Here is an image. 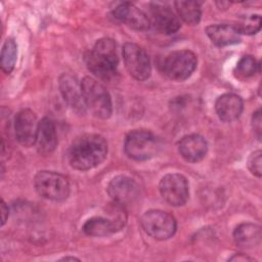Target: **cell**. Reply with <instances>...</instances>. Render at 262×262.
I'll return each mask as SVG.
<instances>
[{"label":"cell","instance_id":"cell-1","mask_svg":"<svg viewBox=\"0 0 262 262\" xmlns=\"http://www.w3.org/2000/svg\"><path fill=\"white\" fill-rule=\"evenodd\" d=\"M107 156V142L101 135L87 133L77 137L69 149L70 165L87 171L100 165Z\"/></svg>","mask_w":262,"mask_h":262},{"label":"cell","instance_id":"cell-2","mask_svg":"<svg viewBox=\"0 0 262 262\" xmlns=\"http://www.w3.org/2000/svg\"><path fill=\"white\" fill-rule=\"evenodd\" d=\"M85 62L88 70L97 78L108 80L117 72L119 56L117 44L111 38H101L86 53Z\"/></svg>","mask_w":262,"mask_h":262},{"label":"cell","instance_id":"cell-3","mask_svg":"<svg viewBox=\"0 0 262 262\" xmlns=\"http://www.w3.org/2000/svg\"><path fill=\"white\" fill-rule=\"evenodd\" d=\"M83 100L92 116L98 119H108L113 113V103L108 91L97 80L85 77L81 81Z\"/></svg>","mask_w":262,"mask_h":262},{"label":"cell","instance_id":"cell-4","mask_svg":"<svg viewBox=\"0 0 262 262\" xmlns=\"http://www.w3.org/2000/svg\"><path fill=\"white\" fill-rule=\"evenodd\" d=\"M161 144L157 136L148 130L136 129L130 131L125 138L126 155L135 161H146L154 158L160 150Z\"/></svg>","mask_w":262,"mask_h":262},{"label":"cell","instance_id":"cell-5","mask_svg":"<svg viewBox=\"0 0 262 262\" xmlns=\"http://www.w3.org/2000/svg\"><path fill=\"white\" fill-rule=\"evenodd\" d=\"M36 191L42 198L61 202L70 194V182L68 178L54 171H39L34 179Z\"/></svg>","mask_w":262,"mask_h":262},{"label":"cell","instance_id":"cell-6","mask_svg":"<svg viewBox=\"0 0 262 262\" xmlns=\"http://www.w3.org/2000/svg\"><path fill=\"white\" fill-rule=\"evenodd\" d=\"M143 230L152 238L165 241L172 237L177 223L173 215L162 210H148L140 218Z\"/></svg>","mask_w":262,"mask_h":262},{"label":"cell","instance_id":"cell-7","mask_svg":"<svg viewBox=\"0 0 262 262\" xmlns=\"http://www.w3.org/2000/svg\"><path fill=\"white\" fill-rule=\"evenodd\" d=\"M198 64L196 55L190 50L169 53L163 62V72L171 80L184 81L191 76Z\"/></svg>","mask_w":262,"mask_h":262},{"label":"cell","instance_id":"cell-8","mask_svg":"<svg viewBox=\"0 0 262 262\" xmlns=\"http://www.w3.org/2000/svg\"><path fill=\"white\" fill-rule=\"evenodd\" d=\"M123 59L125 68L134 79L144 81L150 76V59L146 51L139 45L127 42L123 46Z\"/></svg>","mask_w":262,"mask_h":262},{"label":"cell","instance_id":"cell-9","mask_svg":"<svg viewBox=\"0 0 262 262\" xmlns=\"http://www.w3.org/2000/svg\"><path fill=\"white\" fill-rule=\"evenodd\" d=\"M162 198L171 206H183L189 196V186L187 179L178 173L165 175L159 184Z\"/></svg>","mask_w":262,"mask_h":262},{"label":"cell","instance_id":"cell-10","mask_svg":"<svg viewBox=\"0 0 262 262\" xmlns=\"http://www.w3.org/2000/svg\"><path fill=\"white\" fill-rule=\"evenodd\" d=\"M106 190L113 200V203L122 207L135 203L140 195V187L138 183L126 175L114 177L110 181Z\"/></svg>","mask_w":262,"mask_h":262},{"label":"cell","instance_id":"cell-11","mask_svg":"<svg viewBox=\"0 0 262 262\" xmlns=\"http://www.w3.org/2000/svg\"><path fill=\"white\" fill-rule=\"evenodd\" d=\"M38 128L39 122L33 111L25 108L16 114L14 119V132L19 144L25 147L35 145Z\"/></svg>","mask_w":262,"mask_h":262},{"label":"cell","instance_id":"cell-12","mask_svg":"<svg viewBox=\"0 0 262 262\" xmlns=\"http://www.w3.org/2000/svg\"><path fill=\"white\" fill-rule=\"evenodd\" d=\"M149 10L150 26L158 32L165 35H171L180 29V18L168 5L154 2L150 3Z\"/></svg>","mask_w":262,"mask_h":262},{"label":"cell","instance_id":"cell-13","mask_svg":"<svg viewBox=\"0 0 262 262\" xmlns=\"http://www.w3.org/2000/svg\"><path fill=\"white\" fill-rule=\"evenodd\" d=\"M113 14L115 18L137 31H145L150 27V20L147 14L130 2L119 4L114 9Z\"/></svg>","mask_w":262,"mask_h":262},{"label":"cell","instance_id":"cell-14","mask_svg":"<svg viewBox=\"0 0 262 262\" xmlns=\"http://www.w3.org/2000/svg\"><path fill=\"white\" fill-rule=\"evenodd\" d=\"M59 89L64 101L77 114H84L86 106L83 100L81 83L69 74H62L59 77Z\"/></svg>","mask_w":262,"mask_h":262},{"label":"cell","instance_id":"cell-15","mask_svg":"<svg viewBox=\"0 0 262 262\" xmlns=\"http://www.w3.org/2000/svg\"><path fill=\"white\" fill-rule=\"evenodd\" d=\"M178 150L186 162L196 163L206 157L208 143L202 135L193 133L181 138L178 143Z\"/></svg>","mask_w":262,"mask_h":262},{"label":"cell","instance_id":"cell-16","mask_svg":"<svg viewBox=\"0 0 262 262\" xmlns=\"http://www.w3.org/2000/svg\"><path fill=\"white\" fill-rule=\"evenodd\" d=\"M35 145L37 151L42 156H48L54 151L57 145V133L55 124L50 118L45 117L39 122Z\"/></svg>","mask_w":262,"mask_h":262},{"label":"cell","instance_id":"cell-17","mask_svg":"<svg viewBox=\"0 0 262 262\" xmlns=\"http://www.w3.org/2000/svg\"><path fill=\"white\" fill-rule=\"evenodd\" d=\"M243 107L244 102L242 97L234 93L222 94L215 102L216 113L223 122H232L238 119Z\"/></svg>","mask_w":262,"mask_h":262},{"label":"cell","instance_id":"cell-18","mask_svg":"<svg viewBox=\"0 0 262 262\" xmlns=\"http://www.w3.org/2000/svg\"><path fill=\"white\" fill-rule=\"evenodd\" d=\"M206 33L211 42L218 47L234 45L241 42V35L229 24H214L206 28Z\"/></svg>","mask_w":262,"mask_h":262},{"label":"cell","instance_id":"cell-19","mask_svg":"<svg viewBox=\"0 0 262 262\" xmlns=\"http://www.w3.org/2000/svg\"><path fill=\"white\" fill-rule=\"evenodd\" d=\"M233 239L241 248H254L261 243V227L254 223H242L234 229Z\"/></svg>","mask_w":262,"mask_h":262},{"label":"cell","instance_id":"cell-20","mask_svg":"<svg viewBox=\"0 0 262 262\" xmlns=\"http://www.w3.org/2000/svg\"><path fill=\"white\" fill-rule=\"evenodd\" d=\"M82 229L85 234L95 237L107 236L120 230V228L112 218L104 217H92L88 219L84 223Z\"/></svg>","mask_w":262,"mask_h":262},{"label":"cell","instance_id":"cell-21","mask_svg":"<svg viewBox=\"0 0 262 262\" xmlns=\"http://www.w3.org/2000/svg\"><path fill=\"white\" fill-rule=\"evenodd\" d=\"M177 15L187 25H196L201 20V5L196 1H175L174 2Z\"/></svg>","mask_w":262,"mask_h":262},{"label":"cell","instance_id":"cell-22","mask_svg":"<svg viewBox=\"0 0 262 262\" xmlns=\"http://www.w3.org/2000/svg\"><path fill=\"white\" fill-rule=\"evenodd\" d=\"M17 56V45L12 38H7L1 49V69L4 73L10 74L15 66Z\"/></svg>","mask_w":262,"mask_h":262},{"label":"cell","instance_id":"cell-23","mask_svg":"<svg viewBox=\"0 0 262 262\" xmlns=\"http://www.w3.org/2000/svg\"><path fill=\"white\" fill-rule=\"evenodd\" d=\"M260 72V62L251 55L243 56L236 63L234 74L238 79H248Z\"/></svg>","mask_w":262,"mask_h":262},{"label":"cell","instance_id":"cell-24","mask_svg":"<svg viewBox=\"0 0 262 262\" xmlns=\"http://www.w3.org/2000/svg\"><path fill=\"white\" fill-rule=\"evenodd\" d=\"M233 27L239 35H254L260 30L261 16L259 14L242 16L233 24Z\"/></svg>","mask_w":262,"mask_h":262},{"label":"cell","instance_id":"cell-25","mask_svg":"<svg viewBox=\"0 0 262 262\" xmlns=\"http://www.w3.org/2000/svg\"><path fill=\"white\" fill-rule=\"evenodd\" d=\"M261 150H256L249 157L248 168L252 174L257 177H261Z\"/></svg>","mask_w":262,"mask_h":262},{"label":"cell","instance_id":"cell-26","mask_svg":"<svg viewBox=\"0 0 262 262\" xmlns=\"http://www.w3.org/2000/svg\"><path fill=\"white\" fill-rule=\"evenodd\" d=\"M262 120H261V110H257L252 117V126H253V130L256 133L258 139L260 140L261 138V133H262V124H261Z\"/></svg>","mask_w":262,"mask_h":262},{"label":"cell","instance_id":"cell-27","mask_svg":"<svg viewBox=\"0 0 262 262\" xmlns=\"http://www.w3.org/2000/svg\"><path fill=\"white\" fill-rule=\"evenodd\" d=\"M8 216H9V209H8V206L5 204L4 201L1 202V225L3 226L7 219H8Z\"/></svg>","mask_w":262,"mask_h":262},{"label":"cell","instance_id":"cell-28","mask_svg":"<svg viewBox=\"0 0 262 262\" xmlns=\"http://www.w3.org/2000/svg\"><path fill=\"white\" fill-rule=\"evenodd\" d=\"M230 261H239V260H243V261H251L252 259L251 258H249V257H247V256H244L243 254H239V255H234V256H232L230 259H229Z\"/></svg>","mask_w":262,"mask_h":262},{"label":"cell","instance_id":"cell-29","mask_svg":"<svg viewBox=\"0 0 262 262\" xmlns=\"http://www.w3.org/2000/svg\"><path fill=\"white\" fill-rule=\"evenodd\" d=\"M61 260H64V261H68V260H72V261L78 260V261H79V259H78V258H75V257H64V258H62Z\"/></svg>","mask_w":262,"mask_h":262}]
</instances>
